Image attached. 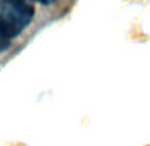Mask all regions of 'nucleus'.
<instances>
[{
  "mask_svg": "<svg viewBox=\"0 0 150 146\" xmlns=\"http://www.w3.org/2000/svg\"><path fill=\"white\" fill-rule=\"evenodd\" d=\"M35 8L25 1H7L1 6L0 27L4 36L11 41L31 24Z\"/></svg>",
  "mask_w": 150,
  "mask_h": 146,
  "instance_id": "f257e3e1",
  "label": "nucleus"
},
{
  "mask_svg": "<svg viewBox=\"0 0 150 146\" xmlns=\"http://www.w3.org/2000/svg\"><path fill=\"white\" fill-rule=\"evenodd\" d=\"M8 48H9V40L4 36L3 31H1V27H0V55L3 52H6Z\"/></svg>",
  "mask_w": 150,
  "mask_h": 146,
  "instance_id": "f03ea898",
  "label": "nucleus"
}]
</instances>
